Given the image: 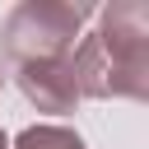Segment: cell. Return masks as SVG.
Listing matches in <instances>:
<instances>
[{
    "instance_id": "cell-1",
    "label": "cell",
    "mask_w": 149,
    "mask_h": 149,
    "mask_svg": "<svg viewBox=\"0 0 149 149\" xmlns=\"http://www.w3.org/2000/svg\"><path fill=\"white\" fill-rule=\"evenodd\" d=\"M88 19V5L70 0H23L0 23V56L14 65L33 61H61L74 51V37Z\"/></svg>"
},
{
    "instance_id": "cell-2",
    "label": "cell",
    "mask_w": 149,
    "mask_h": 149,
    "mask_svg": "<svg viewBox=\"0 0 149 149\" xmlns=\"http://www.w3.org/2000/svg\"><path fill=\"white\" fill-rule=\"evenodd\" d=\"M93 37L107 56L112 98L144 102L149 98V5L116 0V5L98 9V33Z\"/></svg>"
},
{
    "instance_id": "cell-3",
    "label": "cell",
    "mask_w": 149,
    "mask_h": 149,
    "mask_svg": "<svg viewBox=\"0 0 149 149\" xmlns=\"http://www.w3.org/2000/svg\"><path fill=\"white\" fill-rule=\"evenodd\" d=\"M14 84H19V93H23L37 112H47V116H70V112L79 107V84H74V70H70V56L14 65Z\"/></svg>"
},
{
    "instance_id": "cell-4",
    "label": "cell",
    "mask_w": 149,
    "mask_h": 149,
    "mask_svg": "<svg viewBox=\"0 0 149 149\" xmlns=\"http://www.w3.org/2000/svg\"><path fill=\"white\" fill-rule=\"evenodd\" d=\"M9 149H88V144L79 130H70L61 121H37V126H23Z\"/></svg>"
},
{
    "instance_id": "cell-5",
    "label": "cell",
    "mask_w": 149,
    "mask_h": 149,
    "mask_svg": "<svg viewBox=\"0 0 149 149\" xmlns=\"http://www.w3.org/2000/svg\"><path fill=\"white\" fill-rule=\"evenodd\" d=\"M0 88H5V74H0ZM0 149H9V135L0 130Z\"/></svg>"
}]
</instances>
